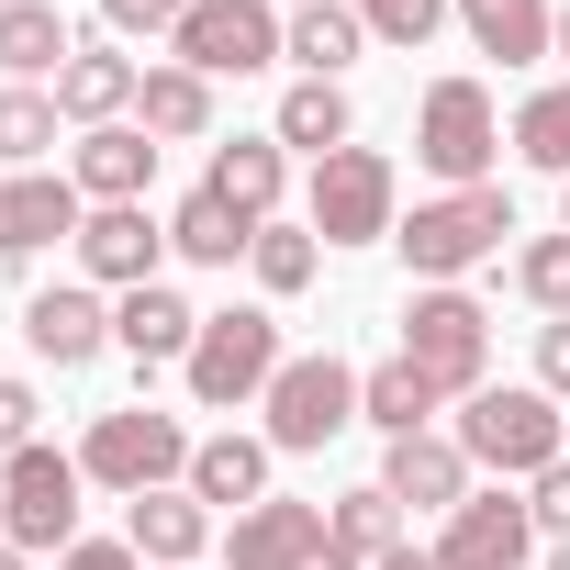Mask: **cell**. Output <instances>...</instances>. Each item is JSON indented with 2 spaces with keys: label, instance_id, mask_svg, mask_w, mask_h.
<instances>
[{
  "label": "cell",
  "instance_id": "cell-39",
  "mask_svg": "<svg viewBox=\"0 0 570 570\" xmlns=\"http://www.w3.org/2000/svg\"><path fill=\"white\" fill-rule=\"evenodd\" d=\"M537 392H548V403H570V314H548V325H537Z\"/></svg>",
  "mask_w": 570,
  "mask_h": 570
},
{
  "label": "cell",
  "instance_id": "cell-31",
  "mask_svg": "<svg viewBox=\"0 0 570 570\" xmlns=\"http://www.w3.org/2000/svg\"><path fill=\"white\" fill-rule=\"evenodd\" d=\"M246 268H257V292H268V303H292V292H314V268H325V235H314V224H257Z\"/></svg>",
  "mask_w": 570,
  "mask_h": 570
},
{
  "label": "cell",
  "instance_id": "cell-37",
  "mask_svg": "<svg viewBox=\"0 0 570 570\" xmlns=\"http://www.w3.org/2000/svg\"><path fill=\"white\" fill-rule=\"evenodd\" d=\"M35 414H46V403H35V381L0 370V459H23V448H35Z\"/></svg>",
  "mask_w": 570,
  "mask_h": 570
},
{
  "label": "cell",
  "instance_id": "cell-45",
  "mask_svg": "<svg viewBox=\"0 0 570 570\" xmlns=\"http://www.w3.org/2000/svg\"><path fill=\"white\" fill-rule=\"evenodd\" d=\"M559 235H570V179H559Z\"/></svg>",
  "mask_w": 570,
  "mask_h": 570
},
{
  "label": "cell",
  "instance_id": "cell-6",
  "mask_svg": "<svg viewBox=\"0 0 570 570\" xmlns=\"http://www.w3.org/2000/svg\"><path fill=\"white\" fill-rule=\"evenodd\" d=\"M79 492H90V470L35 436L23 459H0V537H12L23 559H46V548L68 559V548H79Z\"/></svg>",
  "mask_w": 570,
  "mask_h": 570
},
{
  "label": "cell",
  "instance_id": "cell-10",
  "mask_svg": "<svg viewBox=\"0 0 570 570\" xmlns=\"http://www.w3.org/2000/svg\"><path fill=\"white\" fill-rule=\"evenodd\" d=\"M279 23H292L279 0H190L168 57L202 68V79H257V68H279Z\"/></svg>",
  "mask_w": 570,
  "mask_h": 570
},
{
  "label": "cell",
  "instance_id": "cell-43",
  "mask_svg": "<svg viewBox=\"0 0 570 570\" xmlns=\"http://www.w3.org/2000/svg\"><path fill=\"white\" fill-rule=\"evenodd\" d=\"M0 570H35V559H23V548H12V537H0Z\"/></svg>",
  "mask_w": 570,
  "mask_h": 570
},
{
  "label": "cell",
  "instance_id": "cell-24",
  "mask_svg": "<svg viewBox=\"0 0 570 570\" xmlns=\"http://www.w3.org/2000/svg\"><path fill=\"white\" fill-rule=\"evenodd\" d=\"M268 459H279L268 436H235V425H224V436L190 448V492H202L213 514H246V503H268Z\"/></svg>",
  "mask_w": 570,
  "mask_h": 570
},
{
  "label": "cell",
  "instance_id": "cell-38",
  "mask_svg": "<svg viewBox=\"0 0 570 570\" xmlns=\"http://www.w3.org/2000/svg\"><path fill=\"white\" fill-rule=\"evenodd\" d=\"M179 12H190V0H101V23H112V35H157V46L179 35Z\"/></svg>",
  "mask_w": 570,
  "mask_h": 570
},
{
  "label": "cell",
  "instance_id": "cell-40",
  "mask_svg": "<svg viewBox=\"0 0 570 570\" xmlns=\"http://www.w3.org/2000/svg\"><path fill=\"white\" fill-rule=\"evenodd\" d=\"M57 570H146V559H135V537H79Z\"/></svg>",
  "mask_w": 570,
  "mask_h": 570
},
{
  "label": "cell",
  "instance_id": "cell-18",
  "mask_svg": "<svg viewBox=\"0 0 570 570\" xmlns=\"http://www.w3.org/2000/svg\"><path fill=\"white\" fill-rule=\"evenodd\" d=\"M202 190H213V202H235L246 224H279L292 146H279V135H224V146H213V168H202Z\"/></svg>",
  "mask_w": 570,
  "mask_h": 570
},
{
  "label": "cell",
  "instance_id": "cell-15",
  "mask_svg": "<svg viewBox=\"0 0 570 570\" xmlns=\"http://www.w3.org/2000/svg\"><path fill=\"white\" fill-rule=\"evenodd\" d=\"M23 347H35L46 370H90V358L112 347V303L90 292V279H57V292L23 303Z\"/></svg>",
  "mask_w": 570,
  "mask_h": 570
},
{
  "label": "cell",
  "instance_id": "cell-7",
  "mask_svg": "<svg viewBox=\"0 0 570 570\" xmlns=\"http://www.w3.org/2000/svg\"><path fill=\"white\" fill-rule=\"evenodd\" d=\"M492 157H503V112H492V90H481V79H436V90L414 101V168L448 179V190H481Z\"/></svg>",
  "mask_w": 570,
  "mask_h": 570
},
{
  "label": "cell",
  "instance_id": "cell-41",
  "mask_svg": "<svg viewBox=\"0 0 570 570\" xmlns=\"http://www.w3.org/2000/svg\"><path fill=\"white\" fill-rule=\"evenodd\" d=\"M303 570H370V559H347V548H336V537H325V548H314V559H303Z\"/></svg>",
  "mask_w": 570,
  "mask_h": 570
},
{
  "label": "cell",
  "instance_id": "cell-36",
  "mask_svg": "<svg viewBox=\"0 0 570 570\" xmlns=\"http://www.w3.org/2000/svg\"><path fill=\"white\" fill-rule=\"evenodd\" d=\"M525 514H537V537H548V548L570 537V459H548V470L525 481Z\"/></svg>",
  "mask_w": 570,
  "mask_h": 570
},
{
  "label": "cell",
  "instance_id": "cell-16",
  "mask_svg": "<svg viewBox=\"0 0 570 570\" xmlns=\"http://www.w3.org/2000/svg\"><path fill=\"white\" fill-rule=\"evenodd\" d=\"M314 548H325V503H303V492H268V503H246L224 525V559L235 570H303Z\"/></svg>",
  "mask_w": 570,
  "mask_h": 570
},
{
  "label": "cell",
  "instance_id": "cell-2",
  "mask_svg": "<svg viewBox=\"0 0 570 570\" xmlns=\"http://www.w3.org/2000/svg\"><path fill=\"white\" fill-rule=\"evenodd\" d=\"M459 448H470V470H503L514 492L548 470V459H570V414L537 392V381H481L470 403H459V425H448Z\"/></svg>",
  "mask_w": 570,
  "mask_h": 570
},
{
  "label": "cell",
  "instance_id": "cell-5",
  "mask_svg": "<svg viewBox=\"0 0 570 570\" xmlns=\"http://www.w3.org/2000/svg\"><path fill=\"white\" fill-rule=\"evenodd\" d=\"M303 224H314L325 246H392V224H403V179H392V157H381V146H336V157H314Z\"/></svg>",
  "mask_w": 570,
  "mask_h": 570
},
{
  "label": "cell",
  "instance_id": "cell-28",
  "mask_svg": "<svg viewBox=\"0 0 570 570\" xmlns=\"http://www.w3.org/2000/svg\"><path fill=\"white\" fill-rule=\"evenodd\" d=\"M292 157H336V146H358V112H347V79H292L279 90V124H268Z\"/></svg>",
  "mask_w": 570,
  "mask_h": 570
},
{
  "label": "cell",
  "instance_id": "cell-27",
  "mask_svg": "<svg viewBox=\"0 0 570 570\" xmlns=\"http://www.w3.org/2000/svg\"><path fill=\"white\" fill-rule=\"evenodd\" d=\"M436 414H448V392H436L403 347H392L381 370H358V425H381V436H425Z\"/></svg>",
  "mask_w": 570,
  "mask_h": 570
},
{
  "label": "cell",
  "instance_id": "cell-23",
  "mask_svg": "<svg viewBox=\"0 0 570 570\" xmlns=\"http://www.w3.org/2000/svg\"><path fill=\"white\" fill-rule=\"evenodd\" d=\"M135 124H146L157 146H202V135H213V79H202V68H179V57H146Z\"/></svg>",
  "mask_w": 570,
  "mask_h": 570
},
{
  "label": "cell",
  "instance_id": "cell-29",
  "mask_svg": "<svg viewBox=\"0 0 570 570\" xmlns=\"http://www.w3.org/2000/svg\"><path fill=\"white\" fill-rule=\"evenodd\" d=\"M257 246V224L235 213V202H213V190H190L179 213H168V257H190V268H235Z\"/></svg>",
  "mask_w": 570,
  "mask_h": 570
},
{
  "label": "cell",
  "instance_id": "cell-35",
  "mask_svg": "<svg viewBox=\"0 0 570 570\" xmlns=\"http://www.w3.org/2000/svg\"><path fill=\"white\" fill-rule=\"evenodd\" d=\"M514 292L537 314H570V235H525L514 246Z\"/></svg>",
  "mask_w": 570,
  "mask_h": 570
},
{
  "label": "cell",
  "instance_id": "cell-32",
  "mask_svg": "<svg viewBox=\"0 0 570 570\" xmlns=\"http://www.w3.org/2000/svg\"><path fill=\"white\" fill-rule=\"evenodd\" d=\"M57 90H12V79H0V179H12V168H46L57 157Z\"/></svg>",
  "mask_w": 570,
  "mask_h": 570
},
{
  "label": "cell",
  "instance_id": "cell-21",
  "mask_svg": "<svg viewBox=\"0 0 570 570\" xmlns=\"http://www.w3.org/2000/svg\"><path fill=\"white\" fill-rule=\"evenodd\" d=\"M190 336H202V314L168 292V279H146V292H124V303H112V347H124L135 370H179V358H190Z\"/></svg>",
  "mask_w": 570,
  "mask_h": 570
},
{
  "label": "cell",
  "instance_id": "cell-30",
  "mask_svg": "<svg viewBox=\"0 0 570 570\" xmlns=\"http://www.w3.org/2000/svg\"><path fill=\"white\" fill-rule=\"evenodd\" d=\"M403 525H414V514H403V503H392L381 481H358V492H336V514H325V537H336L347 559H392V548H414Z\"/></svg>",
  "mask_w": 570,
  "mask_h": 570
},
{
  "label": "cell",
  "instance_id": "cell-44",
  "mask_svg": "<svg viewBox=\"0 0 570 570\" xmlns=\"http://www.w3.org/2000/svg\"><path fill=\"white\" fill-rule=\"evenodd\" d=\"M559 57H570V0H559Z\"/></svg>",
  "mask_w": 570,
  "mask_h": 570
},
{
  "label": "cell",
  "instance_id": "cell-1",
  "mask_svg": "<svg viewBox=\"0 0 570 570\" xmlns=\"http://www.w3.org/2000/svg\"><path fill=\"white\" fill-rule=\"evenodd\" d=\"M503 235H514V202H503L492 179H481V190H436V202H414V213L392 224L414 292H459L481 257H503Z\"/></svg>",
  "mask_w": 570,
  "mask_h": 570
},
{
  "label": "cell",
  "instance_id": "cell-14",
  "mask_svg": "<svg viewBox=\"0 0 570 570\" xmlns=\"http://www.w3.org/2000/svg\"><path fill=\"white\" fill-rule=\"evenodd\" d=\"M381 492H392L403 514H436V525H448V514H459L481 481H470V448L425 425V436H392V459H381Z\"/></svg>",
  "mask_w": 570,
  "mask_h": 570
},
{
  "label": "cell",
  "instance_id": "cell-34",
  "mask_svg": "<svg viewBox=\"0 0 570 570\" xmlns=\"http://www.w3.org/2000/svg\"><path fill=\"white\" fill-rule=\"evenodd\" d=\"M347 12L370 23V46H403V57H425V46L448 35V12H459V0H347Z\"/></svg>",
  "mask_w": 570,
  "mask_h": 570
},
{
  "label": "cell",
  "instance_id": "cell-4",
  "mask_svg": "<svg viewBox=\"0 0 570 570\" xmlns=\"http://www.w3.org/2000/svg\"><path fill=\"white\" fill-rule=\"evenodd\" d=\"M79 470H90V492H168V481H190V425L179 414H157V403H124V414H90V436H79Z\"/></svg>",
  "mask_w": 570,
  "mask_h": 570
},
{
  "label": "cell",
  "instance_id": "cell-20",
  "mask_svg": "<svg viewBox=\"0 0 570 570\" xmlns=\"http://www.w3.org/2000/svg\"><path fill=\"white\" fill-rule=\"evenodd\" d=\"M124 537H135V559H157V570H190V559L213 548V503H202L190 481H168V492H135V503H124Z\"/></svg>",
  "mask_w": 570,
  "mask_h": 570
},
{
  "label": "cell",
  "instance_id": "cell-19",
  "mask_svg": "<svg viewBox=\"0 0 570 570\" xmlns=\"http://www.w3.org/2000/svg\"><path fill=\"white\" fill-rule=\"evenodd\" d=\"M68 179H79V202H146L157 135H146V124H90V135L68 146Z\"/></svg>",
  "mask_w": 570,
  "mask_h": 570
},
{
  "label": "cell",
  "instance_id": "cell-42",
  "mask_svg": "<svg viewBox=\"0 0 570 570\" xmlns=\"http://www.w3.org/2000/svg\"><path fill=\"white\" fill-rule=\"evenodd\" d=\"M370 570H436V548H392V559H370Z\"/></svg>",
  "mask_w": 570,
  "mask_h": 570
},
{
  "label": "cell",
  "instance_id": "cell-25",
  "mask_svg": "<svg viewBox=\"0 0 570 570\" xmlns=\"http://www.w3.org/2000/svg\"><path fill=\"white\" fill-rule=\"evenodd\" d=\"M459 23H470V46L503 57V68L559 57V0H459Z\"/></svg>",
  "mask_w": 570,
  "mask_h": 570
},
{
  "label": "cell",
  "instance_id": "cell-3",
  "mask_svg": "<svg viewBox=\"0 0 570 570\" xmlns=\"http://www.w3.org/2000/svg\"><path fill=\"white\" fill-rule=\"evenodd\" d=\"M279 358H292V347H279V314H268V303H224V314H202L179 381H190L202 414H235V403H268Z\"/></svg>",
  "mask_w": 570,
  "mask_h": 570
},
{
  "label": "cell",
  "instance_id": "cell-8",
  "mask_svg": "<svg viewBox=\"0 0 570 570\" xmlns=\"http://www.w3.org/2000/svg\"><path fill=\"white\" fill-rule=\"evenodd\" d=\"M268 448L279 459H314L325 436H347L358 425V370L336 358V347H314V358H279V381H268Z\"/></svg>",
  "mask_w": 570,
  "mask_h": 570
},
{
  "label": "cell",
  "instance_id": "cell-17",
  "mask_svg": "<svg viewBox=\"0 0 570 570\" xmlns=\"http://www.w3.org/2000/svg\"><path fill=\"white\" fill-rule=\"evenodd\" d=\"M135 90H146V57H124V46H101V35H79V57L57 68V112L90 135V124H135Z\"/></svg>",
  "mask_w": 570,
  "mask_h": 570
},
{
  "label": "cell",
  "instance_id": "cell-12",
  "mask_svg": "<svg viewBox=\"0 0 570 570\" xmlns=\"http://www.w3.org/2000/svg\"><path fill=\"white\" fill-rule=\"evenodd\" d=\"M157 257H168V224L146 202H90V224H79V279H90V292H112V303L146 292Z\"/></svg>",
  "mask_w": 570,
  "mask_h": 570
},
{
  "label": "cell",
  "instance_id": "cell-47",
  "mask_svg": "<svg viewBox=\"0 0 570 570\" xmlns=\"http://www.w3.org/2000/svg\"><path fill=\"white\" fill-rule=\"evenodd\" d=\"M279 12H303V0H279Z\"/></svg>",
  "mask_w": 570,
  "mask_h": 570
},
{
  "label": "cell",
  "instance_id": "cell-9",
  "mask_svg": "<svg viewBox=\"0 0 570 570\" xmlns=\"http://www.w3.org/2000/svg\"><path fill=\"white\" fill-rule=\"evenodd\" d=\"M403 358H414L448 403H470V392L492 381V314H481L470 292H414V303H403Z\"/></svg>",
  "mask_w": 570,
  "mask_h": 570
},
{
  "label": "cell",
  "instance_id": "cell-33",
  "mask_svg": "<svg viewBox=\"0 0 570 570\" xmlns=\"http://www.w3.org/2000/svg\"><path fill=\"white\" fill-rule=\"evenodd\" d=\"M514 157L548 168V179H570V79H548L537 101H514Z\"/></svg>",
  "mask_w": 570,
  "mask_h": 570
},
{
  "label": "cell",
  "instance_id": "cell-46",
  "mask_svg": "<svg viewBox=\"0 0 570 570\" xmlns=\"http://www.w3.org/2000/svg\"><path fill=\"white\" fill-rule=\"evenodd\" d=\"M548 570H570V537H559V548H548Z\"/></svg>",
  "mask_w": 570,
  "mask_h": 570
},
{
  "label": "cell",
  "instance_id": "cell-13",
  "mask_svg": "<svg viewBox=\"0 0 570 570\" xmlns=\"http://www.w3.org/2000/svg\"><path fill=\"white\" fill-rule=\"evenodd\" d=\"M525 548H537V514H525L514 481H503V492H470V503L436 525V570H525Z\"/></svg>",
  "mask_w": 570,
  "mask_h": 570
},
{
  "label": "cell",
  "instance_id": "cell-26",
  "mask_svg": "<svg viewBox=\"0 0 570 570\" xmlns=\"http://www.w3.org/2000/svg\"><path fill=\"white\" fill-rule=\"evenodd\" d=\"M279 57H292L303 79H347V68L370 57V23L347 12V0H303V12L279 23Z\"/></svg>",
  "mask_w": 570,
  "mask_h": 570
},
{
  "label": "cell",
  "instance_id": "cell-22",
  "mask_svg": "<svg viewBox=\"0 0 570 570\" xmlns=\"http://www.w3.org/2000/svg\"><path fill=\"white\" fill-rule=\"evenodd\" d=\"M68 57H79V23L57 12V0H0V79H12V90L57 79Z\"/></svg>",
  "mask_w": 570,
  "mask_h": 570
},
{
  "label": "cell",
  "instance_id": "cell-11",
  "mask_svg": "<svg viewBox=\"0 0 570 570\" xmlns=\"http://www.w3.org/2000/svg\"><path fill=\"white\" fill-rule=\"evenodd\" d=\"M79 224H90L79 179H57V168H12L0 179V268H35L46 246H79Z\"/></svg>",
  "mask_w": 570,
  "mask_h": 570
}]
</instances>
